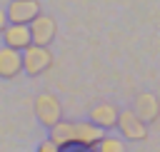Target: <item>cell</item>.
<instances>
[{
    "label": "cell",
    "mask_w": 160,
    "mask_h": 152,
    "mask_svg": "<svg viewBox=\"0 0 160 152\" xmlns=\"http://www.w3.org/2000/svg\"><path fill=\"white\" fill-rule=\"evenodd\" d=\"M20 55H22V72H28L30 77H38V75L48 72L55 62L50 47H45V45H32L30 42L25 50H20Z\"/></svg>",
    "instance_id": "cell-1"
},
{
    "label": "cell",
    "mask_w": 160,
    "mask_h": 152,
    "mask_svg": "<svg viewBox=\"0 0 160 152\" xmlns=\"http://www.w3.org/2000/svg\"><path fill=\"white\" fill-rule=\"evenodd\" d=\"M32 110H35V117L42 127H52L60 117H62V105L55 95L50 92H40L32 102Z\"/></svg>",
    "instance_id": "cell-2"
},
{
    "label": "cell",
    "mask_w": 160,
    "mask_h": 152,
    "mask_svg": "<svg viewBox=\"0 0 160 152\" xmlns=\"http://www.w3.org/2000/svg\"><path fill=\"white\" fill-rule=\"evenodd\" d=\"M28 30H30L32 45H45V47H50V42L58 37V22H55L52 15H45V12H40L38 17H32V20L28 22Z\"/></svg>",
    "instance_id": "cell-3"
},
{
    "label": "cell",
    "mask_w": 160,
    "mask_h": 152,
    "mask_svg": "<svg viewBox=\"0 0 160 152\" xmlns=\"http://www.w3.org/2000/svg\"><path fill=\"white\" fill-rule=\"evenodd\" d=\"M115 127L120 130L122 140H130V142H142V140H148V125H145L132 110H122V112L118 115Z\"/></svg>",
    "instance_id": "cell-4"
},
{
    "label": "cell",
    "mask_w": 160,
    "mask_h": 152,
    "mask_svg": "<svg viewBox=\"0 0 160 152\" xmlns=\"http://www.w3.org/2000/svg\"><path fill=\"white\" fill-rule=\"evenodd\" d=\"M132 112L145 125L158 122L160 120V97L155 92H138L135 95V102H132Z\"/></svg>",
    "instance_id": "cell-5"
},
{
    "label": "cell",
    "mask_w": 160,
    "mask_h": 152,
    "mask_svg": "<svg viewBox=\"0 0 160 152\" xmlns=\"http://www.w3.org/2000/svg\"><path fill=\"white\" fill-rule=\"evenodd\" d=\"M40 0H10V5L5 7L8 22H18V25H28L32 17L40 15Z\"/></svg>",
    "instance_id": "cell-6"
},
{
    "label": "cell",
    "mask_w": 160,
    "mask_h": 152,
    "mask_svg": "<svg viewBox=\"0 0 160 152\" xmlns=\"http://www.w3.org/2000/svg\"><path fill=\"white\" fill-rule=\"evenodd\" d=\"M72 130H75L72 145H78V147L92 150V147L102 140V130H100L98 125H92L90 120H85V122H72Z\"/></svg>",
    "instance_id": "cell-7"
},
{
    "label": "cell",
    "mask_w": 160,
    "mask_h": 152,
    "mask_svg": "<svg viewBox=\"0 0 160 152\" xmlns=\"http://www.w3.org/2000/svg\"><path fill=\"white\" fill-rule=\"evenodd\" d=\"M22 72V55L12 47H0V80H12Z\"/></svg>",
    "instance_id": "cell-8"
},
{
    "label": "cell",
    "mask_w": 160,
    "mask_h": 152,
    "mask_svg": "<svg viewBox=\"0 0 160 152\" xmlns=\"http://www.w3.org/2000/svg\"><path fill=\"white\" fill-rule=\"evenodd\" d=\"M0 35H2L5 47H12V50H25V47L32 42L28 25H18V22H8V27H5Z\"/></svg>",
    "instance_id": "cell-9"
},
{
    "label": "cell",
    "mask_w": 160,
    "mask_h": 152,
    "mask_svg": "<svg viewBox=\"0 0 160 152\" xmlns=\"http://www.w3.org/2000/svg\"><path fill=\"white\" fill-rule=\"evenodd\" d=\"M118 115H120V110H118L112 102H98V105L90 110V122L98 125L100 130H110V127H115Z\"/></svg>",
    "instance_id": "cell-10"
},
{
    "label": "cell",
    "mask_w": 160,
    "mask_h": 152,
    "mask_svg": "<svg viewBox=\"0 0 160 152\" xmlns=\"http://www.w3.org/2000/svg\"><path fill=\"white\" fill-rule=\"evenodd\" d=\"M48 130H50V137H48V140H52L58 147L65 150V147L72 145V135H75V130H72V122H70V120H62V117H60V120H58L52 127H48Z\"/></svg>",
    "instance_id": "cell-11"
},
{
    "label": "cell",
    "mask_w": 160,
    "mask_h": 152,
    "mask_svg": "<svg viewBox=\"0 0 160 152\" xmlns=\"http://www.w3.org/2000/svg\"><path fill=\"white\" fill-rule=\"evenodd\" d=\"M95 152H128V145L120 140V137H105L102 135V140L92 147Z\"/></svg>",
    "instance_id": "cell-12"
},
{
    "label": "cell",
    "mask_w": 160,
    "mask_h": 152,
    "mask_svg": "<svg viewBox=\"0 0 160 152\" xmlns=\"http://www.w3.org/2000/svg\"><path fill=\"white\" fill-rule=\"evenodd\" d=\"M35 152H62V147H58L52 140H42V142L35 147Z\"/></svg>",
    "instance_id": "cell-13"
},
{
    "label": "cell",
    "mask_w": 160,
    "mask_h": 152,
    "mask_svg": "<svg viewBox=\"0 0 160 152\" xmlns=\"http://www.w3.org/2000/svg\"><path fill=\"white\" fill-rule=\"evenodd\" d=\"M8 27V15H5V10H0V32Z\"/></svg>",
    "instance_id": "cell-14"
}]
</instances>
